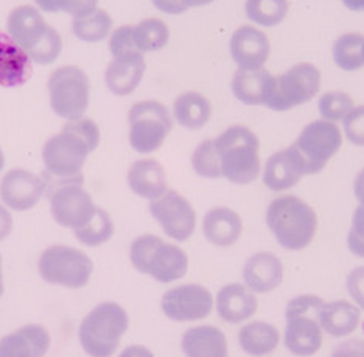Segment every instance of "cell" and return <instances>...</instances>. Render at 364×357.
<instances>
[{
  "mask_svg": "<svg viewBox=\"0 0 364 357\" xmlns=\"http://www.w3.org/2000/svg\"><path fill=\"white\" fill-rule=\"evenodd\" d=\"M100 145L98 124L82 117L68 121L61 132L52 136L43 148V162L48 176L61 182H82L87 157Z\"/></svg>",
  "mask_w": 364,
  "mask_h": 357,
  "instance_id": "6da1fadb",
  "label": "cell"
},
{
  "mask_svg": "<svg viewBox=\"0 0 364 357\" xmlns=\"http://www.w3.org/2000/svg\"><path fill=\"white\" fill-rule=\"evenodd\" d=\"M267 224L277 243L287 251L299 252L316 235L318 218L311 207L297 196H280L267 210Z\"/></svg>",
  "mask_w": 364,
  "mask_h": 357,
  "instance_id": "7a4b0ae2",
  "label": "cell"
},
{
  "mask_svg": "<svg viewBox=\"0 0 364 357\" xmlns=\"http://www.w3.org/2000/svg\"><path fill=\"white\" fill-rule=\"evenodd\" d=\"M215 148L223 177L237 185H247L259 177L260 142L250 128L242 124L228 128L215 138Z\"/></svg>",
  "mask_w": 364,
  "mask_h": 357,
  "instance_id": "3957f363",
  "label": "cell"
},
{
  "mask_svg": "<svg viewBox=\"0 0 364 357\" xmlns=\"http://www.w3.org/2000/svg\"><path fill=\"white\" fill-rule=\"evenodd\" d=\"M129 328V317L115 302L97 304L81 320L78 337L81 348L90 357H112Z\"/></svg>",
  "mask_w": 364,
  "mask_h": 357,
  "instance_id": "277c9868",
  "label": "cell"
},
{
  "mask_svg": "<svg viewBox=\"0 0 364 357\" xmlns=\"http://www.w3.org/2000/svg\"><path fill=\"white\" fill-rule=\"evenodd\" d=\"M129 260L144 275H150L162 285L186 277L188 256L176 244L165 243L156 235H140L131 243Z\"/></svg>",
  "mask_w": 364,
  "mask_h": 357,
  "instance_id": "5b68a950",
  "label": "cell"
},
{
  "mask_svg": "<svg viewBox=\"0 0 364 357\" xmlns=\"http://www.w3.org/2000/svg\"><path fill=\"white\" fill-rule=\"evenodd\" d=\"M326 302L313 294L297 295L287 304L285 346L299 357H310L322 345V328L319 315Z\"/></svg>",
  "mask_w": 364,
  "mask_h": 357,
  "instance_id": "8992f818",
  "label": "cell"
},
{
  "mask_svg": "<svg viewBox=\"0 0 364 357\" xmlns=\"http://www.w3.org/2000/svg\"><path fill=\"white\" fill-rule=\"evenodd\" d=\"M38 270L41 278L48 285L81 289L92 277L94 263L85 252L75 247L53 244L41 253Z\"/></svg>",
  "mask_w": 364,
  "mask_h": 357,
  "instance_id": "52a82bcc",
  "label": "cell"
},
{
  "mask_svg": "<svg viewBox=\"0 0 364 357\" xmlns=\"http://www.w3.org/2000/svg\"><path fill=\"white\" fill-rule=\"evenodd\" d=\"M50 107L58 117L75 121L85 117L90 99L86 72L78 65H63L52 72L47 81Z\"/></svg>",
  "mask_w": 364,
  "mask_h": 357,
  "instance_id": "ba28073f",
  "label": "cell"
},
{
  "mask_svg": "<svg viewBox=\"0 0 364 357\" xmlns=\"http://www.w3.org/2000/svg\"><path fill=\"white\" fill-rule=\"evenodd\" d=\"M129 145L139 154H151L159 149L173 128L167 107L154 99L139 101L128 112Z\"/></svg>",
  "mask_w": 364,
  "mask_h": 357,
  "instance_id": "9c48e42d",
  "label": "cell"
},
{
  "mask_svg": "<svg viewBox=\"0 0 364 357\" xmlns=\"http://www.w3.org/2000/svg\"><path fill=\"white\" fill-rule=\"evenodd\" d=\"M321 89V72L310 62L293 65L280 77L274 78V87L267 101L271 111L284 112L296 106L309 103Z\"/></svg>",
  "mask_w": 364,
  "mask_h": 357,
  "instance_id": "30bf717a",
  "label": "cell"
},
{
  "mask_svg": "<svg viewBox=\"0 0 364 357\" xmlns=\"http://www.w3.org/2000/svg\"><path fill=\"white\" fill-rule=\"evenodd\" d=\"M301 154L309 174H318L343 145L341 131L335 123L316 120L309 123L293 143Z\"/></svg>",
  "mask_w": 364,
  "mask_h": 357,
  "instance_id": "8fae6325",
  "label": "cell"
},
{
  "mask_svg": "<svg viewBox=\"0 0 364 357\" xmlns=\"http://www.w3.org/2000/svg\"><path fill=\"white\" fill-rule=\"evenodd\" d=\"M94 199L82 188V182H63L50 191V213L56 224L77 230L92 218Z\"/></svg>",
  "mask_w": 364,
  "mask_h": 357,
  "instance_id": "7c38bea8",
  "label": "cell"
},
{
  "mask_svg": "<svg viewBox=\"0 0 364 357\" xmlns=\"http://www.w3.org/2000/svg\"><path fill=\"white\" fill-rule=\"evenodd\" d=\"M150 213L159 222L168 238L186 243L196 227V213L192 204L175 190H168L164 196L150 201Z\"/></svg>",
  "mask_w": 364,
  "mask_h": 357,
  "instance_id": "4fadbf2b",
  "label": "cell"
},
{
  "mask_svg": "<svg viewBox=\"0 0 364 357\" xmlns=\"http://www.w3.org/2000/svg\"><path fill=\"white\" fill-rule=\"evenodd\" d=\"M161 306L164 314L173 322H196L209 317L213 308V297L209 289L190 283L167 290Z\"/></svg>",
  "mask_w": 364,
  "mask_h": 357,
  "instance_id": "5bb4252c",
  "label": "cell"
},
{
  "mask_svg": "<svg viewBox=\"0 0 364 357\" xmlns=\"http://www.w3.org/2000/svg\"><path fill=\"white\" fill-rule=\"evenodd\" d=\"M47 191V180L23 168H13L0 180V199L6 209L28 212Z\"/></svg>",
  "mask_w": 364,
  "mask_h": 357,
  "instance_id": "9a60e30c",
  "label": "cell"
},
{
  "mask_svg": "<svg viewBox=\"0 0 364 357\" xmlns=\"http://www.w3.org/2000/svg\"><path fill=\"white\" fill-rule=\"evenodd\" d=\"M269 39L259 28L243 25L230 38V56L243 70L263 69L269 56Z\"/></svg>",
  "mask_w": 364,
  "mask_h": 357,
  "instance_id": "2e32d148",
  "label": "cell"
},
{
  "mask_svg": "<svg viewBox=\"0 0 364 357\" xmlns=\"http://www.w3.org/2000/svg\"><path fill=\"white\" fill-rule=\"evenodd\" d=\"M146 62L144 53L129 52L114 56L105 72L106 87L117 97H128L144 79Z\"/></svg>",
  "mask_w": 364,
  "mask_h": 357,
  "instance_id": "e0dca14e",
  "label": "cell"
},
{
  "mask_svg": "<svg viewBox=\"0 0 364 357\" xmlns=\"http://www.w3.org/2000/svg\"><path fill=\"white\" fill-rule=\"evenodd\" d=\"M304 176H307V167L294 145H291L269 157L264 165L263 184L271 191H285L293 188Z\"/></svg>",
  "mask_w": 364,
  "mask_h": 357,
  "instance_id": "ac0fdd59",
  "label": "cell"
},
{
  "mask_svg": "<svg viewBox=\"0 0 364 357\" xmlns=\"http://www.w3.org/2000/svg\"><path fill=\"white\" fill-rule=\"evenodd\" d=\"M52 346L48 329L28 323L0 339V357H44Z\"/></svg>",
  "mask_w": 364,
  "mask_h": 357,
  "instance_id": "d6986e66",
  "label": "cell"
},
{
  "mask_svg": "<svg viewBox=\"0 0 364 357\" xmlns=\"http://www.w3.org/2000/svg\"><path fill=\"white\" fill-rule=\"evenodd\" d=\"M33 62L18 43L0 31V87L14 89L31 78Z\"/></svg>",
  "mask_w": 364,
  "mask_h": 357,
  "instance_id": "ffe728a7",
  "label": "cell"
},
{
  "mask_svg": "<svg viewBox=\"0 0 364 357\" xmlns=\"http://www.w3.org/2000/svg\"><path fill=\"white\" fill-rule=\"evenodd\" d=\"M246 287L255 294H267L282 285L284 265L276 255L259 252L246 261L243 268Z\"/></svg>",
  "mask_w": 364,
  "mask_h": 357,
  "instance_id": "44dd1931",
  "label": "cell"
},
{
  "mask_svg": "<svg viewBox=\"0 0 364 357\" xmlns=\"http://www.w3.org/2000/svg\"><path fill=\"white\" fill-rule=\"evenodd\" d=\"M47 22L36 6L19 5L13 8L6 19V33L26 52L35 47L44 36Z\"/></svg>",
  "mask_w": 364,
  "mask_h": 357,
  "instance_id": "7402d4cb",
  "label": "cell"
},
{
  "mask_svg": "<svg viewBox=\"0 0 364 357\" xmlns=\"http://www.w3.org/2000/svg\"><path fill=\"white\" fill-rule=\"evenodd\" d=\"M127 180L132 193L150 201L168 191L167 174L162 165L154 159L136 160L128 170Z\"/></svg>",
  "mask_w": 364,
  "mask_h": 357,
  "instance_id": "603a6c76",
  "label": "cell"
},
{
  "mask_svg": "<svg viewBox=\"0 0 364 357\" xmlns=\"http://www.w3.org/2000/svg\"><path fill=\"white\" fill-rule=\"evenodd\" d=\"M257 298L243 285L230 283L223 286L217 295V312L221 320L237 325L251 319L257 311Z\"/></svg>",
  "mask_w": 364,
  "mask_h": 357,
  "instance_id": "cb8c5ba5",
  "label": "cell"
},
{
  "mask_svg": "<svg viewBox=\"0 0 364 357\" xmlns=\"http://www.w3.org/2000/svg\"><path fill=\"white\" fill-rule=\"evenodd\" d=\"M242 218L228 207H215L205 213L203 219V234L205 239L217 247L234 246L242 236Z\"/></svg>",
  "mask_w": 364,
  "mask_h": 357,
  "instance_id": "d4e9b609",
  "label": "cell"
},
{
  "mask_svg": "<svg viewBox=\"0 0 364 357\" xmlns=\"http://www.w3.org/2000/svg\"><path fill=\"white\" fill-rule=\"evenodd\" d=\"M181 348L186 357H229L225 333L212 325L187 329L182 336Z\"/></svg>",
  "mask_w": 364,
  "mask_h": 357,
  "instance_id": "484cf974",
  "label": "cell"
},
{
  "mask_svg": "<svg viewBox=\"0 0 364 357\" xmlns=\"http://www.w3.org/2000/svg\"><path fill=\"white\" fill-rule=\"evenodd\" d=\"M274 78L267 69H238L232 78V92L238 101L247 106L267 104L274 87Z\"/></svg>",
  "mask_w": 364,
  "mask_h": 357,
  "instance_id": "4316f807",
  "label": "cell"
},
{
  "mask_svg": "<svg viewBox=\"0 0 364 357\" xmlns=\"http://www.w3.org/2000/svg\"><path fill=\"white\" fill-rule=\"evenodd\" d=\"M360 315L357 306L346 300L326 303L319 315L321 328L332 337L349 336L358 328Z\"/></svg>",
  "mask_w": 364,
  "mask_h": 357,
  "instance_id": "83f0119b",
  "label": "cell"
},
{
  "mask_svg": "<svg viewBox=\"0 0 364 357\" xmlns=\"http://www.w3.org/2000/svg\"><path fill=\"white\" fill-rule=\"evenodd\" d=\"M173 114L182 128L196 131L204 128L210 120L212 104L200 92H184L175 99Z\"/></svg>",
  "mask_w": 364,
  "mask_h": 357,
  "instance_id": "f1b7e54d",
  "label": "cell"
},
{
  "mask_svg": "<svg viewBox=\"0 0 364 357\" xmlns=\"http://www.w3.org/2000/svg\"><path fill=\"white\" fill-rule=\"evenodd\" d=\"M279 331L276 326L267 322H252L247 323L238 333V342L242 350L255 357L271 354L279 345Z\"/></svg>",
  "mask_w": 364,
  "mask_h": 357,
  "instance_id": "f546056e",
  "label": "cell"
},
{
  "mask_svg": "<svg viewBox=\"0 0 364 357\" xmlns=\"http://www.w3.org/2000/svg\"><path fill=\"white\" fill-rule=\"evenodd\" d=\"M132 39L140 53L159 52L168 44L170 30L167 23L157 18L144 19L132 25Z\"/></svg>",
  "mask_w": 364,
  "mask_h": 357,
  "instance_id": "4dcf8cb0",
  "label": "cell"
},
{
  "mask_svg": "<svg viewBox=\"0 0 364 357\" xmlns=\"http://www.w3.org/2000/svg\"><path fill=\"white\" fill-rule=\"evenodd\" d=\"M112 18L111 14L98 8L86 18H78L72 21V33L82 43L95 44L111 35Z\"/></svg>",
  "mask_w": 364,
  "mask_h": 357,
  "instance_id": "1f68e13d",
  "label": "cell"
},
{
  "mask_svg": "<svg viewBox=\"0 0 364 357\" xmlns=\"http://www.w3.org/2000/svg\"><path fill=\"white\" fill-rule=\"evenodd\" d=\"M73 235L86 247H98L107 243L114 235V221L111 214L102 207H97L92 218L82 227L73 230Z\"/></svg>",
  "mask_w": 364,
  "mask_h": 357,
  "instance_id": "d6a6232c",
  "label": "cell"
},
{
  "mask_svg": "<svg viewBox=\"0 0 364 357\" xmlns=\"http://www.w3.org/2000/svg\"><path fill=\"white\" fill-rule=\"evenodd\" d=\"M364 36L360 33H346L339 36L333 45V60L344 72H355L364 65L363 61Z\"/></svg>",
  "mask_w": 364,
  "mask_h": 357,
  "instance_id": "836d02e7",
  "label": "cell"
},
{
  "mask_svg": "<svg viewBox=\"0 0 364 357\" xmlns=\"http://www.w3.org/2000/svg\"><path fill=\"white\" fill-rule=\"evenodd\" d=\"M246 16L262 27H276L288 14V0H246Z\"/></svg>",
  "mask_w": 364,
  "mask_h": 357,
  "instance_id": "e575fe53",
  "label": "cell"
},
{
  "mask_svg": "<svg viewBox=\"0 0 364 357\" xmlns=\"http://www.w3.org/2000/svg\"><path fill=\"white\" fill-rule=\"evenodd\" d=\"M192 168L200 177L220 179L223 177L220 159L215 148V138L204 140L192 154Z\"/></svg>",
  "mask_w": 364,
  "mask_h": 357,
  "instance_id": "d590c367",
  "label": "cell"
},
{
  "mask_svg": "<svg viewBox=\"0 0 364 357\" xmlns=\"http://www.w3.org/2000/svg\"><path fill=\"white\" fill-rule=\"evenodd\" d=\"M28 56L33 64L48 65L53 64L63 53V39L56 28L48 25L44 36L39 39V43L28 50Z\"/></svg>",
  "mask_w": 364,
  "mask_h": 357,
  "instance_id": "8d00e7d4",
  "label": "cell"
},
{
  "mask_svg": "<svg viewBox=\"0 0 364 357\" xmlns=\"http://www.w3.org/2000/svg\"><path fill=\"white\" fill-rule=\"evenodd\" d=\"M319 112L321 117L327 120V121H339L344 120L353 109V99L349 94L346 92H339V90H335V92H327L319 98Z\"/></svg>",
  "mask_w": 364,
  "mask_h": 357,
  "instance_id": "74e56055",
  "label": "cell"
},
{
  "mask_svg": "<svg viewBox=\"0 0 364 357\" xmlns=\"http://www.w3.org/2000/svg\"><path fill=\"white\" fill-rule=\"evenodd\" d=\"M344 121V134L355 146H364V106L353 107Z\"/></svg>",
  "mask_w": 364,
  "mask_h": 357,
  "instance_id": "f35d334b",
  "label": "cell"
},
{
  "mask_svg": "<svg viewBox=\"0 0 364 357\" xmlns=\"http://www.w3.org/2000/svg\"><path fill=\"white\" fill-rule=\"evenodd\" d=\"M109 52L114 56H120L129 52H139L132 39V25H122L111 33Z\"/></svg>",
  "mask_w": 364,
  "mask_h": 357,
  "instance_id": "ab89813d",
  "label": "cell"
},
{
  "mask_svg": "<svg viewBox=\"0 0 364 357\" xmlns=\"http://www.w3.org/2000/svg\"><path fill=\"white\" fill-rule=\"evenodd\" d=\"M347 246L353 255L364 258V207L360 205L353 213L352 227L347 236Z\"/></svg>",
  "mask_w": 364,
  "mask_h": 357,
  "instance_id": "60d3db41",
  "label": "cell"
},
{
  "mask_svg": "<svg viewBox=\"0 0 364 357\" xmlns=\"http://www.w3.org/2000/svg\"><path fill=\"white\" fill-rule=\"evenodd\" d=\"M98 10V0H60V11L68 13L73 19L86 18Z\"/></svg>",
  "mask_w": 364,
  "mask_h": 357,
  "instance_id": "b9f144b4",
  "label": "cell"
},
{
  "mask_svg": "<svg viewBox=\"0 0 364 357\" xmlns=\"http://www.w3.org/2000/svg\"><path fill=\"white\" fill-rule=\"evenodd\" d=\"M347 290L352 300L364 311V265L353 269L347 277Z\"/></svg>",
  "mask_w": 364,
  "mask_h": 357,
  "instance_id": "7bdbcfd3",
  "label": "cell"
},
{
  "mask_svg": "<svg viewBox=\"0 0 364 357\" xmlns=\"http://www.w3.org/2000/svg\"><path fill=\"white\" fill-rule=\"evenodd\" d=\"M332 357H364V340H346V342L335 346Z\"/></svg>",
  "mask_w": 364,
  "mask_h": 357,
  "instance_id": "ee69618b",
  "label": "cell"
},
{
  "mask_svg": "<svg viewBox=\"0 0 364 357\" xmlns=\"http://www.w3.org/2000/svg\"><path fill=\"white\" fill-rule=\"evenodd\" d=\"M153 5L157 8V10L165 13V14H171V16H178L187 11V8L181 0H151Z\"/></svg>",
  "mask_w": 364,
  "mask_h": 357,
  "instance_id": "f6af8a7d",
  "label": "cell"
},
{
  "mask_svg": "<svg viewBox=\"0 0 364 357\" xmlns=\"http://www.w3.org/2000/svg\"><path fill=\"white\" fill-rule=\"evenodd\" d=\"M13 231V216L10 209L0 204V241H5Z\"/></svg>",
  "mask_w": 364,
  "mask_h": 357,
  "instance_id": "bcb514c9",
  "label": "cell"
},
{
  "mask_svg": "<svg viewBox=\"0 0 364 357\" xmlns=\"http://www.w3.org/2000/svg\"><path fill=\"white\" fill-rule=\"evenodd\" d=\"M119 357H154V354L144 345H129L120 353Z\"/></svg>",
  "mask_w": 364,
  "mask_h": 357,
  "instance_id": "7dc6e473",
  "label": "cell"
},
{
  "mask_svg": "<svg viewBox=\"0 0 364 357\" xmlns=\"http://www.w3.org/2000/svg\"><path fill=\"white\" fill-rule=\"evenodd\" d=\"M353 193L357 201L360 202V205L364 207V168L357 174L353 182Z\"/></svg>",
  "mask_w": 364,
  "mask_h": 357,
  "instance_id": "c3c4849f",
  "label": "cell"
},
{
  "mask_svg": "<svg viewBox=\"0 0 364 357\" xmlns=\"http://www.w3.org/2000/svg\"><path fill=\"white\" fill-rule=\"evenodd\" d=\"M38 10L46 13H58L60 11V0H35Z\"/></svg>",
  "mask_w": 364,
  "mask_h": 357,
  "instance_id": "681fc988",
  "label": "cell"
},
{
  "mask_svg": "<svg viewBox=\"0 0 364 357\" xmlns=\"http://www.w3.org/2000/svg\"><path fill=\"white\" fill-rule=\"evenodd\" d=\"M343 4L350 11H364V0H343Z\"/></svg>",
  "mask_w": 364,
  "mask_h": 357,
  "instance_id": "f907efd6",
  "label": "cell"
},
{
  "mask_svg": "<svg viewBox=\"0 0 364 357\" xmlns=\"http://www.w3.org/2000/svg\"><path fill=\"white\" fill-rule=\"evenodd\" d=\"M182 4H184V6L187 8H198V6H204V5H209L212 2H215V0H181Z\"/></svg>",
  "mask_w": 364,
  "mask_h": 357,
  "instance_id": "816d5d0a",
  "label": "cell"
},
{
  "mask_svg": "<svg viewBox=\"0 0 364 357\" xmlns=\"http://www.w3.org/2000/svg\"><path fill=\"white\" fill-rule=\"evenodd\" d=\"M5 292V285H4V270H2V255H0V297Z\"/></svg>",
  "mask_w": 364,
  "mask_h": 357,
  "instance_id": "f5cc1de1",
  "label": "cell"
},
{
  "mask_svg": "<svg viewBox=\"0 0 364 357\" xmlns=\"http://www.w3.org/2000/svg\"><path fill=\"white\" fill-rule=\"evenodd\" d=\"M4 168H5V154L2 151V148H0V172L4 171Z\"/></svg>",
  "mask_w": 364,
  "mask_h": 357,
  "instance_id": "db71d44e",
  "label": "cell"
},
{
  "mask_svg": "<svg viewBox=\"0 0 364 357\" xmlns=\"http://www.w3.org/2000/svg\"><path fill=\"white\" fill-rule=\"evenodd\" d=\"M363 61H364V45H363Z\"/></svg>",
  "mask_w": 364,
  "mask_h": 357,
  "instance_id": "11a10c76",
  "label": "cell"
},
{
  "mask_svg": "<svg viewBox=\"0 0 364 357\" xmlns=\"http://www.w3.org/2000/svg\"><path fill=\"white\" fill-rule=\"evenodd\" d=\"M363 333H364V323H363Z\"/></svg>",
  "mask_w": 364,
  "mask_h": 357,
  "instance_id": "9f6ffc18",
  "label": "cell"
}]
</instances>
